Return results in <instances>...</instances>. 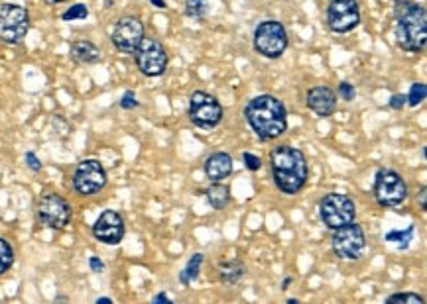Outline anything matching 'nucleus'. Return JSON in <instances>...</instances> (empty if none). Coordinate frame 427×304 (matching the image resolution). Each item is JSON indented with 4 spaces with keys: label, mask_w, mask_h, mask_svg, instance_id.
<instances>
[{
    "label": "nucleus",
    "mask_w": 427,
    "mask_h": 304,
    "mask_svg": "<svg viewBox=\"0 0 427 304\" xmlns=\"http://www.w3.org/2000/svg\"><path fill=\"white\" fill-rule=\"evenodd\" d=\"M394 20V36L399 49L408 54H421L427 43L426 6L415 0H396Z\"/></svg>",
    "instance_id": "nucleus-1"
},
{
    "label": "nucleus",
    "mask_w": 427,
    "mask_h": 304,
    "mask_svg": "<svg viewBox=\"0 0 427 304\" xmlns=\"http://www.w3.org/2000/svg\"><path fill=\"white\" fill-rule=\"evenodd\" d=\"M272 177L284 194H298L309 180V165L305 153L294 145H278L270 152Z\"/></svg>",
    "instance_id": "nucleus-2"
},
{
    "label": "nucleus",
    "mask_w": 427,
    "mask_h": 304,
    "mask_svg": "<svg viewBox=\"0 0 427 304\" xmlns=\"http://www.w3.org/2000/svg\"><path fill=\"white\" fill-rule=\"evenodd\" d=\"M244 118L262 141L278 139L287 130V110L284 102L274 95H258L250 98L244 108Z\"/></svg>",
    "instance_id": "nucleus-3"
},
{
    "label": "nucleus",
    "mask_w": 427,
    "mask_h": 304,
    "mask_svg": "<svg viewBox=\"0 0 427 304\" xmlns=\"http://www.w3.org/2000/svg\"><path fill=\"white\" fill-rule=\"evenodd\" d=\"M372 193H374L376 202L382 208H398L408 198V185L398 171L382 167L374 175Z\"/></svg>",
    "instance_id": "nucleus-4"
},
{
    "label": "nucleus",
    "mask_w": 427,
    "mask_h": 304,
    "mask_svg": "<svg viewBox=\"0 0 427 304\" xmlns=\"http://www.w3.org/2000/svg\"><path fill=\"white\" fill-rule=\"evenodd\" d=\"M254 49L260 57L264 59H280L287 49V32L284 24L278 20H264L254 28L252 36Z\"/></svg>",
    "instance_id": "nucleus-5"
},
{
    "label": "nucleus",
    "mask_w": 427,
    "mask_h": 304,
    "mask_svg": "<svg viewBox=\"0 0 427 304\" xmlns=\"http://www.w3.org/2000/svg\"><path fill=\"white\" fill-rule=\"evenodd\" d=\"M30 12L16 2H0V42L18 45L28 36Z\"/></svg>",
    "instance_id": "nucleus-6"
},
{
    "label": "nucleus",
    "mask_w": 427,
    "mask_h": 304,
    "mask_svg": "<svg viewBox=\"0 0 427 304\" xmlns=\"http://www.w3.org/2000/svg\"><path fill=\"white\" fill-rule=\"evenodd\" d=\"M132 56H134L138 71L142 73L144 77H150V79L162 77L168 71V65H170V57H168L166 45L157 38H152V36H144L142 42Z\"/></svg>",
    "instance_id": "nucleus-7"
},
{
    "label": "nucleus",
    "mask_w": 427,
    "mask_h": 304,
    "mask_svg": "<svg viewBox=\"0 0 427 304\" xmlns=\"http://www.w3.org/2000/svg\"><path fill=\"white\" fill-rule=\"evenodd\" d=\"M189 120L191 124L199 130H213L217 126L223 122V104L219 102V98L213 97L211 93H205V91H195L191 93L189 97Z\"/></svg>",
    "instance_id": "nucleus-8"
},
{
    "label": "nucleus",
    "mask_w": 427,
    "mask_h": 304,
    "mask_svg": "<svg viewBox=\"0 0 427 304\" xmlns=\"http://www.w3.org/2000/svg\"><path fill=\"white\" fill-rule=\"evenodd\" d=\"M319 218L329 230H337L356 220V204L349 194L329 193L319 200Z\"/></svg>",
    "instance_id": "nucleus-9"
},
{
    "label": "nucleus",
    "mask_w": 427,
    "mask_h": 304,
    "mask_svg": "<svg viewBox=\"0 0 427 304\" xmlns=\"http://www.w3.org/2000/svg\"><path fill=\"white\" fill-rule=\"evenodd\" d=\"M331 248H333V253L339 259H344V261L360 259L366 251V235H364L362 226L356 224V222H351L342 228L333 230Z\"/></svg>",
    "instance_id": "nucleus-10"
},
{
    "label": "nucleus",
    "mask_w": 427,
    "mask_h": 304,
    "mask_svg": "<svg viewBox=\"0 0 427 304\" xmlns=\"http://www.w3.org/2000/svg\"><path fill=\"white\" fill-rule=\"evenodd\" d=\"M36 216L42 226L50 230H65L73 218L72 204L57 193H45L40 196Z\"/></svg>",
    "instance_id": "nucleus-11"
},
{
    "label": "nucleus",
    "mask_w": 427,
    "mask_h": 304,
    "mask_svg": "<svg viewBox=\"0 0 427 304\" xmlns=\"http://www.w3.org/2000/svg\"><path fill=\"white\" fill-rule=\"evenodd\" d=\"M109 183L107 169L99 159H83L79 161L72 175L73 191L79 196H93L100 193Z\"/></svg>",
    "instance_id": "nucleus-12"
},
{
    "label": "nucleus",
    "mask_w": 427,
    "mask_h": 304,
    "mask_svg": "<svg viewBox=\"0 0 427 304\" xmlns=\"http://www.w3.org/2000/svg\"><path fill=\"white\" fill-rule=\"evenodd\" d=\"M144 36H146V30L138 16H122L116 20L111 32V42L118 54L132 56L142 42Z\"/></svg>",
    "instance_id": "nucleus-13"
},
{
    "label": "nucleus",
    "mask_w": 427,
    "mask_h": 304,
    "mask_svg": "<svg viewBox=\"0 0 427 304\" xmlns=\"http://www.w3.org/2000/svg\"><path fill=\"white\" fill-rule=\"evenodd\" d=\"M360 6L356 0H331L327 6V28L333 34H349L360 26Z\"/></svg>",
    "instance_id": "nucleus-14"
},
{
    "label": "nucleus",
    "mask_w": 427,
    "mask_h": 304,
    "mask_svg": "<svg viewBox=\"0 0 427 304\" xmlns=\"http://www.w3.org/2000/svg\"><path fill=\"white\" fill-rule=\"evenodd\" d=\"M91 232L95 235V239L100 242V244H105V246H118L124 239L127 224H124V218L120 216V212H116V210H102V214L93 224Z\"/></svg>",
    "instance_id": "nucleus-15"
},
{
    "label": "nucleus",
    "mask_w": 427,
    "mask_h": 304,
    "mask_svg": "<svg viewBox=\"0 0 427 304\" xmlns=\"http://www.w3.org/2000/svg\"><path fill=\"white\" fill-rule=\"evenodd\" d=\"M307 108L317 114L319 118H329L337 110V93L329 86H314L305 95Z\"/></svg>",
    "instance_id": "nucleus-16"
},
{
    "label": "nucleus",
    "mask_w": 427,
    "mask_h": 304,
    "mask_svg": "<svg viewBox=\"0 0 427 304\" xmlns=\"http://www.w3.org/2000/svg\"><path fill=\"white\" fill-rule=\"evenodd\" d=\"M232 157L228 155L227 152H215L211 153L207 159H205V175L211 183H217V180L227 179L228 175L232 173Z\"/></svg>",
    "instance_id": "nucleus-17"
},
{
    "label": "nucleus",
    "mask_w": 427,
    "mask_h": 304,
    "mask_svg": "<svg viewBox=\"0 0 427 304\" xmlns=\"http://www.w3.org/2000/svg\"><path fill=\"white\" fill-rule=\"evenodd\" d=\"M69 57L77 65H95L102 59L99 47L89 40L73 42L72 47H69Z\"/></svg>",
    "instance_id": "nucleus-18"
},
{
    "label": "nucleus",
    "mask_w": 427,
    "mask_h": 304,
    "mask_svg": "<svg viewBox=\"0 0 427 304\" xmlns=\"http://www.w3.org/2000/svg\"><path fill=\"white\" fill-rule=\"evenodd\" d=\"M246 275V265L241 259H230V261H223L219 267V277L223 285H237L242 277Z\"/></svg>",
    "instance_id": "nucleus-19"
},
{
    "label": "nucleus",
    "mask_w": 427,
    "mask_h": 304,
    "mask_svg": "<svg viewBox=\"0 0 427 304\" xmlns=\"http://www.w3.org/2000/svg\"><path fill=\"white\" fill-rule=\"evenodd\" d=\"M207 200L209 204L215 208V210H223L230 202V189L227 185H223L221 180L213 183L209 189H207Z\"/></svg>",
    "instance_id": "nucleus-20"
},
{
    "label": "nucleus",
    "mask_w": 427,
    "mask_h": 304,
    "mask_svg": "<svg viewBox=\"0 0 427 304\" xmlns=\"http://www.w3.org/2000/svg\"><path fill=\"white\" fill-rule=\"evenodd\" d=\"M201 265H203V253H193V255L189 257V261L186 263V267L182 269V273H179V283H182L184 287H189L193 281L199 279Z\"/></svg>",
    "instance_id": "nucleus-21"
},
{
    "label": "nucleus",
    "mask_w": 427,
    "mask_h": 304,
    "mask_svg": "<svg viewBox=\"0 0 427 304\" xmlns=\"http://www.w3.org/2000/svg\"><path fill=\"white\" fill-rule=\"evenodd\" d=\"M413 234H415V226L410 224L406 230H392L384 235V242H390V244H396L398 249H408L410 244L413 242Z\"/></svg>",
    "instance_id": "nucleus-22"
},
{
    "label": "nucleus",
    "mask_w": 427,
    "mask_h": 304,
    "mask_svg": "<svg viewBox=\"0 0 427 304\" xmlns=\"http://www.w3.org/2000/svg\"><path fill=\"white\" fill-rule=\"evenodd\" d=\"M12 265H14V249L8 239L0 237V275L8 273Z\"/></svg>",
    "instance_id": "nucleus-23"
},
{
    "label": "nucleus",
    "mask_w": 427,
    "mask_h": 304,
    "mask_svg": "<svg viewBox=\"0 0 427 304\" xmlns=\"http://www.w3.org/2000/svg\"><path fill=\"white\" fill-rule=\"evenodd\" d=\"M209 14V2L207 0H186V16L193 20H203Z\"/></svg>",
    "instance_id": "nucleus-24"
},
{
    "label": "nucleus",
    "mask_w": 427,
    "mask_h": 304,
    "mask_svg": "<svg viewBox=\"0 0 427 304\" xmlns=\"http://www.w3.org/2000/svg\"><path fill=\"white\" fill-rule=\"evenodd\" d=\"M427 97V86L426 83H413L410 86V93L406 95V104L412 106V108H417Z\"/></svg>",
    "instance_id": "nucleus-25"
},
{
    "label": "nucleus",
    "mask_w": 427,
    "mask_h": 304,
    "mask_svg": "<svg viewBox=\"0 0 427 304\" xmlns=\"http://www.w3.org/2000/svg\"><path fill=\"white\" fill-rule=\"evenodd\" d=\"M386 303L388 304H394V303L424 304L426 303V299H424L421 294H417V292H394V294H390V296L386 299Z\"/></svg>",
    "instance_id": "nucleus-26"
},
{
    "label": "nucleus",
    "mask_w": 427,
    "mask_h": 304,
    "mask_svg": "<svg viewBox=\"0 0 427 304\" xmlns=\"http://www.w3.org/2000/svg\"><path fill=\"white\" fill-rule=\"evenodd\" d=\"M89 16V8H87L83 2H77V4H72L63 14H61V20L63 22H75V20H85Z\"/></svg>",
    "instance_id": "nucleus-27"
},
{
    "label": "nucleus",
    "mask_w": 427,
    "mask_h": 304,
    "mask_svg": "<svg viewBox=\"0 0 427 304\" xmlns=\"http://www.w3.org/2000/svg\"><path fill=\"white\" fill-rule=\"evenodd\" d=\"M120 108L122 110H134V108H138L140 106V102H138V98H136V95H134V91H127L124 95H122V98H120Z\"/></svg>",
    "instance_id": "nucleus-28"
},
{
    "label": "nucleus",
    "mask_w": 427,
    "mask_h": 304,
    "mask_svg": "<svg viewBox=\"0 0 427 304\" xmlns=\"http://www.w3.org/2000/svg\"><path fill=\"white\" fill-rule=\"evenodd\" d=\"M242 161H244V167H246L248 171H252V173L260 171V167H262V159H260L258 155H254V153H250V152L242 153Z\"/></svg>",
    "instance_id": "nucleus-29"
},
{
    "label": "nucleus",
    "mask_w": 427,
    "mask_h": 304,
    "mask_svg": "<svg viewBox=\"0 0 427 304\" xmlns=\"http://www.w3.org/2000/svg\"><path fill=\"white\" fill-rule=\"evenodd\" d=\"M339 97H341L344 102H353L356 97L355 84H351L349 81H342V83H339Z\"/></svg>",
    "instance_id": "nucleus-30"
},
{
    "label": "nucleus",
    "mask_w": 427,
    "mask_h": 304,
    "mask_svg": "<svg viewBox=\"0 0 427 304\" xmlns=\"http://www.w3.org/2000/svg\"><path fill=\"white\" fill-rule=\"evenodd\" d=\"M24 159H26V165H28L30 171H34V173H40L42 171V161H40V157L34 152H26Z\"/></svg>",
    "instance_id": "nucleus-31"
},
{
    "label": "nucleus",
    "mask_w": 427,
    "mask_h": 304,
    "mask_svg": "<svg viewBox=\"0 0 427 304\" xmlns=\"http://www.w3.org/2000/svg\"><path fill=\"white\" fill-rule=\"evenodd\" d=\"M388 104H390L392 110H404V106H406V95H392Z\"/></svg>",
    "instance_id": "nucleus-32"
},
{
    "label": "nucleus",
    "mask_w": 427,
    "mask_h": 304,
    "mask_svg": "<svg viewBox=\"0 0 427 304\" xmlns=\"http://www.w3.org/2000/svg\"><path fill=\"white\" fill-rule=\"evenodd\" d=\"M89 269H91L93 273H102V271H105V263L100 261L97 255H91V257H89Z\"/></svg>",
    "instance_id": "nucleus-33"
},
{
    "label": "nucleus",
    "mask_w": 427,
    "mask_h": 304,
    "mask_svg": "<svg viewBox=\"0 0 427 304\" xmlns=\"http://www.w3.org/2000/svg\"><path fill=\"white\" fill-rule=\"evenodd\" d=\"M417 200H419V208H421L424 212H427V189L426 187H421V189H419Z\"/></svg>",
    "instance_id": "nucleus-34"
},
{
    "label": "nucleus",
    "mask_w": 427,
    "mask_h": 304,
    "mask_svg": "<svg viewBox=\"0 0 427 304\" xmlns=\"http://www.w3.org/2000/svg\"><path fill=\"white\" fill-rule=\"evenodd\" d=\"M152 303H166V304H171L173 301H171L170 296L166 294V292H160V294H156L154 299H152Z\"/></svg>",
    "instance_id": "nucleus-35"
},
{
    "label": "nucleus",
    "mask_w": 427,
    "mask_h": 304,
    "mask_svg": "<svg viewBox=\"0 0 427 304\" xmlns=\"http://www.w3.org/2000/svg\"><path fill=\"white\" fill-rule=\"evenodd\" d=\"M150 4H152V6H156V8H160V10H164V8H166V0H150Z\"/></svg>",
    "instance_id": "nucleus-36"
},
{
    "label": "nucleus",
    "mask_w": 427,
    "mask_h": 304,
    "mask_svg": "<svg viewBox=\"0 0 427 304\" xmlns=\"http://www.w3.org/2000/svg\"><path fill=\"white\" fill-rule=\"evenodd\" d=\"M97 304H113V299H109V296H100V299H97Z\"/></svg>",
    "instance_id": "nucleus-37"
},
{
    "label": "nucleus",
    "mask_w": 427,
    "mask_h": 304,
    "mask_svg": "<svg viewBox=\"0 0 427 304\" xmlns=\"http://www.w3.org/2000/svg\"><path fill=\"white\" fill-rule=\"evenodd\" d=\"M289 285H292V277H285V279H284V283H282V290L287 289V287H289Z\"/></svg>",
    "instance_id": "nucleus-38"
},
{
    "label": "nucleus",
    "mask_w": 427,
    "mask_h": 304,
    "mask_svg": "<svg viewBox=\"0 0 427 304\" xmlns=\"http://www.w3.org/2000/svg\"><path fill=\"white\" fill-rule=\"evenodd\" d=\"M47 4H63V2H69V0H45Z\"/></svg>",
    "instance_id": "nucleus-39"
},
{
    "label": "nucleus",
    "mask_w": 427,
    "mask_h": 304,
    "mask_svg": "<svg viewBox=\"0 0 427 304\" xmlns=\"http://www.w3.org/2000/svg\"><path fill=\"white\" fill-rule=\"evenodd\" d=\"M298 299H287V304H298Z\"/></svg>",
    "instance_id": "nucleus-40"
}]
</instances>
